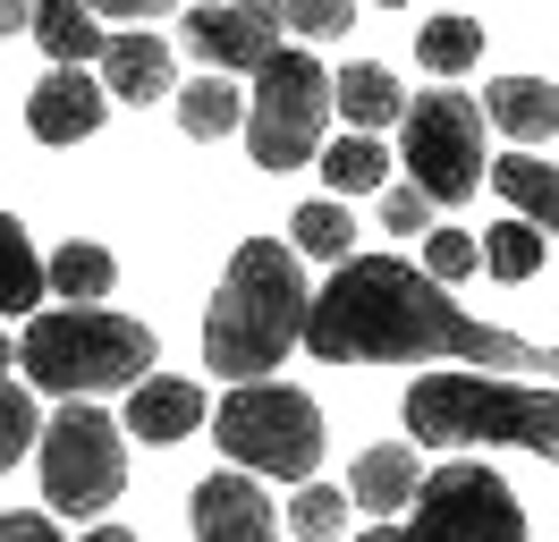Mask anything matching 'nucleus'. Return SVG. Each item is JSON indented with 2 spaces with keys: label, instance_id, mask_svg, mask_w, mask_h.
<instances>
[{
  "label": "nucleus",
  "instance_id": "obj_1",
  "mask_svg": "<svg viewBox=\"0 0 559 542\" xmlns=\"http://www.w3.org/2000/svg\"><path fill=\"white\" fill-rule=\"evenodd\" d=\"M306 356H322V365H424V356H450V365H484V373H551V347L475 322L432 271L399 263V255H348L322 280L314 314H306Z\"/></svg>",
  "mask_w": 559,
  "mask_h": 542
},
{
  "label": "nucleus",
  "instance_id": "obj_2",
  "mask_svg": "<svg viewBox=\"0 0 559 542\" xmlns=\"http://www.w3.org/2000/svg\"><path fill=\"white\" fill-rule=\"evenodd\" d=\"M306 314H314V297H306L297 246L246 237L204 305V365L221 381H272L288 347H306Z\"/></svg>",
  "mask_w": 559,
  "mask_h": 542
},
{
  "label": "nucleus",
  "instance_id": "obj_3",
  "mask_svg": "<svg viewBox=\"0 0 559 542\" xmlns=\"http://www.w3.org/2000/svg\"><path fill=\"white\" fill-rule=\"evenodd\" d=\"M407 440L424 449H534V458H559V390H534L518 373H424L407 390Z\"/></svg>",
  "mask_w": 559,
  "mask_h": 542
},
{
  "label": "nucleus",
  "instance_id": "obj_4",
  "mask_svg": "<svg viewBox=\"0 0 559 542\" xmlns=\"http://www.w3.org/2000/svg\"><path fill=\"white\" fill-rule=\"evenodd\" d=\"M153 331L110 314V305H60V314H26L17 331V365L51 399H94V390H136L153 373Z\"/></svg>",
  "mask_w": 559,
  "mask_h": 542
},
{
  "label": "nucleus",
  "instance_id": "obj_5",
  "mask_svg": "<svg viewBox=\"0 0 559 542\" xmlns=\"http://www.w3.org/2000/svg\"><path fill=\"white\" fill-rule=\"evenodd\" d=\"M221 458L263 483H314L322 467V406L288 381H229V399L212 415Z\"/></svg>",
  "mask_w": 559,
  "mask_h": 542
},
{
  "label": "nucleus",
  "instance_id": "obj_6",
  "mask_svg": "<svg viewBox=\"0 0 559 542\" xmlns=\"http://www.w3.org/2000/svg\"><path fill=\"white\" fill-rule=\"evenodd\" d=\"M43 500L51 517H103L128 492V424L103 415L94 399H69L60 415H43Z\"/></svg>",
  "mask_w": 559,
  "mask_h": 542
},
{
  "label": "nucleus",
  "instance_id": "obj_7",
  "mask_svg": "<svg viewBox=\"0 0 559 542\" xmlns=\"http://www.w3.org/2000/svg\"><path fill=\"white\" fill-rule=\"evenodd\" d=\"M331 68L306 60L280 43L272 60L254 68V94H246V153L263 169H297V162H322V128H331Z\"/></svg>",
  "mask_w": 559,
  "mask_h": 542
},
{
  "label": "nucleus",
  "instance_id": "obj_8",
  "mask_svg": "<svg viewBox=\"0 0 559 542\" xmlns=\"http://www.w3.org/2000/svg\"><path fill=\"white\" fill-rule=\"evenodd\" d=\"M399 162L416 178L432 203H466L484 187V102L457 94V85H432L424 102H407V119H399Z\"/></svg>",
  "mask_w": 559,
  "mask_h": 542
},
{
  "label": "nucleus",
  "instance_id": "obj_9",
  "mask_svg": "<svg viewBox=\"0 0 559 542\" xmlns=\"http://www.w3.org/2000/svg\"><path fill=\"white\" fill-rule=\"evenodd\" d=\"M399 542H525V508L484 458H457V467L424 474Z\"/></svg>",
  "mask_w": 559,
  "mask_h": 542
},
{
  "label": "nucleus",
  "instance_id": "obj_10",
  "mask_svg": "<svg viewBox=\"0 0 559 542\" xmlns=\"http://www.w3.org/2000/svg\"><path fill=\"white\" fill-rule=\"evenodd\" d=\"M187 51L221 76H238V68H263L280 51V34H288V9L280 0H204V9H187Z\"/></svg>",
  "mask_w": 559,
  "mask_h": 542
},
{
  "label": "nucleus",
  "instance_id": "obj_11",
  "mask_svg": "<svg viewBox=\"0 0 559 542\" xmlns=\"http://www.w3.org/2000/svg\"><path fill=\"white\" fill-rule=\"evenodd\" d=\"M187 526H195V542H280V508H272V492H263V474L221 467V474L195 483Z\"/></svg>",
  "mask_w": 559,
  "mask_h": 542
},
{
  "label": "nucleus",
  "instance_id": "obj_12",
  "mask_svg": "<svg viewBox=\"0 0 559 542\" xmlns=\"http://www.w3.org/2000/svg\"><path fill=\"white\" fill-rule=\"evenodd\" d=\"M103 110H110L103 76H85V68H51L35 94H26V128H35V144H85V136L103 128Z\"/></svg>",
  "mask_w": 559,
  "mask_h": 542
},
{
  "label": "nucleus",
  "instance_id": "obj_13",
  "mask_svg": "<svg viewBox=\"0 0 559 542\" xmlns=\"http://www.w3.org/2000/svg\"><path fill=\"white\" fill-rule=\"evenodd\" d=\"M136 440H153V449H170V440H187V433H204L212 424V406H204V390L187 381V373H144L136 390H128V415H119Z\"/></svg>",
  "mask_w": 559,
  "mask_h": 542
},
{
  "label": "nucleus",
  "instance_id": "obj_14",
  "mask_svg": "<svg viewBox=\"0 0 559 542\" xmlns=\"http://www.w3.org/2000/svg\"><path fill=\"white\" fill-rule=\"evenodd\" d=\"M103 85L119 102H162V94H178V60H170V43L153 26H119L103 43Z\"/></svg>",
  "mask_w": 559,
  "mask_h": 542
},
{
  "label": "nucleus",
  "instance_id": "obj_15",
  "mask_svg": "<svg viewBox=\"0 0 559 542\" xmlns=\"http://www.w3.org/2000/svg\"><path fill=\"white\" fill-rule=\"evenodd\" d=\"M424 492V467H416V449L407 440H382V449H365L348 474V500L365 508V517H399V508Z\"/></svg>",
  "mask_w": 559,
  "mask_h": 542
},
{
  "label": "nucleus",
  "instance_id": "obj_16",
  "mask_svg": "<svg viewBox=\"0 0 559 542\" xmlns=\"http://www.w3.org/2000/svg\"><path fill=\"white\" fill-rule=\"evenodd\" d=\"M331 102H340V119H348V128H365V136L407 119V85H399L382 60H348L340 76H331Z\"/></svg>",
  "mask_w": 559,
  "mask_h": 542
},
{
  "label": "nucleus",
  "instance_id": "obj_17",
  "mask_svg": "<svg viewBox=\"0 0 559 542\" xmlns=\"http://www.w3.org/2000/svg\"><path fill=\"white\" fill-rule=\"evenodd\" d=\"M484 119L500 136H518V144H543V136H559V85H543V76H491Z\"/></svg>",
  "mask_w": 559,
  "mask_h": 542
},
{
  "label": "nucleus",
  "instance_id": "obj_18",
  "mask_svg": "<svg viewBox=\"0 0 559 542\" xmlns=\"http://www.w3.org/2000/svg\"><path fill=\"white\" fill-rule=\"evenodd\" d=\"M491 196L518 203V221H534L543 237H559V169L534 162V153H500L491 162Z\"/></svg>",
  "mask_w": 559,
  "mask_h": 542
},
{
  "label": "nucleus",
  "instance_id": "obj_19",
  "mask_svg": "<svg viewBox=\"0 0 559 542\" xmlns=\"http://www.w3.org/2000/svg\"><path fill=\"white\" fill-rule=\"evenodd\" d=\"M35 43L51 51L60 68H85V60H103V17L85 9V0H35Z\"/></svg>",
  "mask_w": 559,
  "mask_h": 542
},
{
  "label": "nucleus",
  "instance_id": "obj_20",
  "mask_svg": "<svg viewBox=\"0 0 559 542\" xmlns=\"http://www.w3.org/2000/svg\"><path fill=\"white\" fill-rule=\"evenodd\" d=\"M322 187H331V196H373V187H390V144L365 136V128L331 136V144H322Z\"/></svg>",
  "mask_w": 559,
  "mask_h": 542
},
{
  "label": "nucleus",
  "instance_id": "obj_21",
  "mask_svg": "<svg viewBox=\"0 0 559 542\" xmlns=\"http://www.w3.org/2000/svg\"><path fill=\"white\" fill-rule=\"evenodd\" d=\"M178 128L195 136V144H221L229 128H246V94L221 76V68H204L195 85H178Z\"/></svg>",
  "mask_w": 559,
  "mask_h": 542
},
{
  "label": "nucleus",
  "instance_id": "obj_22",
  "mask_svg": "<svg viewBox=\"0 0 559 542\" xmlns=\"http://www.w3.org/2000/svg\"><path fill=\"white\" fill-rule=\"evenodd\" d=\"M43 288H51V263L35 255V237L0 212V314H35Z\"/></svg>",
  "mask_w": 559,
  "mask_h": 542
},
{
  "label": "nucleus",
  "instance_id": "obj_23",
  "mask_svg": "<svg viewBox=\"0 0 559 542\" xmlns=\"http://www.w3.org/2000/svg\"><path fill=\"white\" fill-rule=\"evenodd\" d=\"M288 246H297V255H314V263H348V255H356V221H348V203H340V196H314L306 212H297Z\"/></svg>",
  "mask_w": 559,
  "mask_h": 542
},
{
  "label": "nucleus",
  "instance_id": "obj_24",
  "mask_svg": "<svg viewBox=\"0 0 559 542\" xmlns=\"http://www.w3.org/2000/svg\"><path fill=\"white\" fill-rule=\"evenodd\" d=\"M110 280H119V263H110V246H85V237H69L60 255H51V288L69 305H103Z\"/></svg>",
  "mask_w": 559,
  "mask_h": 542
},
{
  "label": "nucleus",
  "instance_id": "obj_25",
  "mask_svg": "<svg viewBox=\"0 0 559 542\" xmlns=\"http://www.w3.org/2000/svg\"><path fill=\"white\" fill-rule=\"evenodd\" d=\"M416 60L432 68V76H466V68L484 60V26H475V17H424Z\"/></svg>",
  "mask_w": 559,
  "mask_h": 542
},
{
  "label": "nucleus",
  "instance_id": "obj_26",
  "mask_svg": "<svg viewBox=\"0 0 559 542\" xmlns=\"http://www.w3.org/2000/svg\"><path fill=\"white\" fill-rule=\"evenodd\" d=\"M348 483H297V500H288V534L297 542H340L348 534Z\"/></svg>",
  "mask_w": 559,
  "mask_h": 542
},
{
  "label": "nucleus",
  "instance_id": "obj_27",
  "mask_svg": "<svg viewBox=\"0 0 559 542\" xmlns=\"http://www.w3.org/2000/svg\"><path fill=\"white\" fill-rule=\"evenodd\" d=\"M484 271L491 280H534V271H543V229H534V221H491Z\"/></svg>",
  "mask_w": 559,
  "mask_h": 542
},
{
  "label": "nucleus",
  "instance_id": "obj_28",
  "mask_svg": "<svg viewBox=\"0 0 559 542\" xmlns=\"http://www.w3.org/2000/svg\"><path fill=\"white\" fill-rule=\"evenodd\" d=\"M35 440H43V406L26 399L17 381H0V474L17 467V458H26Z\"/></svg>",
  "mask_w": 559,
  "mask_h": 542
},
{
  "label": "nucleus",
  "instance_id": "obj_29",
  "mask_svg": "<svg viewBox=\"0 0 559 542\" xmlns=\"http://www.w3.org/2000/svg\"><path fill=\"white\" fill-rule=\"evenodd\" d=\"M424 271H432L441 288H457L466 271H484V237H466V229H432V237H424Z\"/></svg>",
  "mask_w": 559,
  "mask_h": 542
},
{
  "label": "nucleus",
  "instance_id": "obj_30",
  "mask_svg": "<svg viewBox=\"0 0 559 542\" xmlns=\"http://www.w3.org/2000/svg\"><path fill=\"white\" fill-rule=\"evenodd\" d=\"M280 9H288V34H306V43H331L356 17V0H280Z\"/></svg>",
  "mask_w": 559,
  "mask_h": 542
},
{
  "label": "nucleus",
  "instance_id": "obj_31",
  "mask_svg": "<svg viewBox=\"0 0 559 542\" xmlns=\"http://www.w3.org/2000/svg\"><path fill=\"white\" fill-rule=\"evenodd\" d=\"M424 203H432V196H424L416 178H407V187H390V196H382V229L390 237H416L424 229Z\"/></svg>",
  "mask_w": 559,
  "mask_h": 542
},
{
  "label": "nucleus",
  "instance_id": "obj_32",
  "mask_svg": "<svg viewBox=\"0 0 559 542\" xmlns=\"http://www.w3.org/2000/svg\"><path fill=\"white\" fill-rule=\"evenodd\" d=\"M0 542H69V534H60L51 508H9V517H0Z\"/></svg>",
  "mask_w": 559,
  "mask_h": 542
},
{
  "label": "nucleus",
  "instance_id": "obj_33",
  "mask_svg": "<svg viewBox=\"0 0 559 542\" xmlns=\"http://www.w3.org/2000/svg\"><path fill=\"white\" fill-rule=\"evenodd\" d=\"M94 17H119V26H153V17H170L178 0H85Z\"/></svg>",
  "mask_w": 559,
  "mask_h": 542
},
{
  "label": "nucleus",
  "instance_id": "obj_34",
  "mask_svg": "<svg viewBox=\"0 0 559 542\" xmlns=\"http://www.w3.org/2000/svg\"><path fill=\"white\" fill-rule=\"evenodd\" d=\"M0 34H35V0H0Z\"/></svg>",
  "mask_w": 559,
  "mask_h": 542
},
{
  "label": "nucleus",
  "instance_id": "obj_35",
  "mask_svg": "<svg viewBox=\"0 0 559 542\" xmlns=\"http://www.w3.org/2000/svg\"><path fill=\"white\" fill-rule=\"evenodd\" d=\"M85 542H136V534H128V526H94Z\"/></svg>",
  "mask_w": 559,
  "mask_h": 542
},
{
  "label": "nucleus",
  "instance_id": "obj_36",
  "mask_svg": "<svg viewBox=\"0 0 559 542\" xmlns=\"http://www.w3.org/2000/svg\"><path fill=\"white\" fill-rule=\"evenodd\" d=\"M356 542H399V526H373V534H356Z\"/></svg>",
  "mask_w": 559,
  "mask_h": 542
},
{
  "label": "nucleus",
  "instance_id": "obj_37",
  "mask_svg": "<svg viewBox=\"0 0 559 542\" xmlns=\"http://www.w3.org/2000/svg\"><path fill=\"white\" fill-rule=\"evenodd\" d=\"M9 356H17V339H9V331H0V373H9Z\"/></svg>",
  "mask_w": 559,
  "mask_h": 542
},
{
  "label": "nucleus",
  "instance_id": "obj_38",
  "mask_svg": "<svg viewBox=\"0 0 559 542\" xmlns=\"http://www.w3.org/2000/svg\"><path fill=\"white\" fill-rule=\"evenodd\" d=\"M382 9H407V0H382Z\"/></svg>",
  "mask_w": 559,
  "mask_h": 542
},
{
  "label": "nucleus",
  "instance_id": "obj_39",
  "mask_svg": "<svg viewBox=\"0 0 559 542\" xmlns=\"http://www.w3.org/2000/svg\"><path fill=\"white\" fill-rule=\"evenodd\" d=\"M551 373H559V347H551Z\"/></svg>",
  "mask_w": 559,
  "mask_h": 542
}]
</instances>
